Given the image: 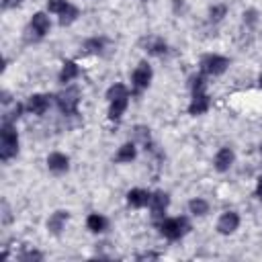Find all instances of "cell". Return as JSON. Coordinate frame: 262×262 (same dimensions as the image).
I'll return each mask as SVG.
<instances>
[{
	"mask_svg": "<svg viewBox=\"0 0 262 262\" xmlns=\"http://www.w3.org/2000/svg\"><path fill=\"white\" fill-rule=\"evenodd\" d=\"M158 227H160V233L170 242H176L190 231V223L186 217H166L160 221Z\"/></svg>",
	"mask_w": 262,
	"mask_h": 262,
	"instance_id": "2",
	"label": "cell"
},
{
	"mask_svg": "<svg viewBox=\"0 0 262 262\" xmlns=\"http://www.w3.org/2000/svg\"><path fill=\"white\" fill-rule=\"evenodd\" d=\"M135 158H137V145H135V141H125L117 149V154H115V162L117 164H129Z\"/></svg>",
	"mask_w": 262,
	"mask_h": 262,
	"instance_id": "17",
	"label": "cell"
},
{
	"mask_svg": "<svg viewBox=\"0 0 262 262\" xmlns=\"http://www.w3.org/2000/svg\"><path fill=\"white\" fill-rule=\"evenodd\" d=\"M225 14H227V6H225V4H213V6L209 8V20H211V23L223 20Z\"/></svg>",
	"mask_w": 262,
	"mask_h": 262,
	"instance_id": "24",
	"label": "cell"
},
{
	"mask_svg": "<svg viewBox=\"0 0 262 262\" xmlns=\"http://www.w3.org/2000/svg\"><path fill=\"white\" fill-rule=\"evenodd\" d=\"M121 96H129V88H127L125 84L117 82V84L108 86V90H106V100H115V98H121Z\"/></svg>",
	"mask_w": 262,
	"mask_h": 262,
	"instance_id": "23",
	"label": "cell"
},
{
	"mask_svg": "<svg viewBox=\"0 0 262 262\" xmlns=\"http://www.w3.org/2000/svg\"><path fill=\"white\" fill-rule=\"evenodd\" d=\"M57 108L61 111V115L74 117L78 115V106H80V88L78 86H66V90H61L55 96Z\"/></svg>",
	"mask_w": 262,
	"mask_h": 262,
	"instance_id": "3",
	"label": "cell"
},
{
	"mask_svg": "<svg viewBox=\"0 0 262 262\" xmlns=\"http://www.w3.org/2000/svg\"><path fill=\"white\" fill-rule=\"evenodd\" d=\"M127 106H129V96H121V98L108 100V119L115 121V123H119L123 119Z\"/></svg>",
	"mask_w": 262,
	"mask_h": 262,
	"instance_id": "16",
	"label": "cell"
},
{
	"mask_svg": "<svg viewBox=\"0 0 262 262\" xmlns=\"http://www.w3.org/2000/svg\"><path fill=\"white\" fill-rule=\"evenodd\" d=\"M260 86H262V76H260Z\"/></svg>",
	"mask_w": 262,
	"mask_h": 262,
	"instance_id": "33",
	"label": "cell"
},
{
	"mask_svg": "<svg viewBox=\"0 0 262 262\" xmlns=\"http://www.w3.org/2000/svg\"><path fill=\"white\" fill-rule=\"evenodd\" d=\"M237 227H239V215L235 211H225L217 219V231L221 235H231Z\"/></svg>",
	"mask_w": 262,
	"mask_h": 262,
	"instance_id": "10",
	"label": "cell"
},
{
	"mask_svg": "<svg viewBox=\"0 0 262 262\" xmlns=\"http://www.w3.org/2000/svg\"><path fill=\"white\" fill-rule=\"evenodd\" d=\"M16 154H18V133H16V127L10 121H2V129H0V160L8 162Z\"/></svg>",
	"mask_w": 262,
	"mask_h": 262,
	"instance_id": "1",
	"label": "cell"
},
{
	"mask_svg": "<svg viewBox=\"0 0 262 262\" xmlns=\"http://www.w3.org/2000/svg\"><path fill=\"white\" fill-rule=\"evenodd\" d=\"M70 221V211H66V209H57V211H53L51 215H49V219H47V231L51 233V235H59L63 229H66V223Z\"/></svg>",
	"mask_w": 262,
	"mask_h": 262,
	"instance_id": "9",
	"label": "cell"
},
{
	"mask_svg": "<svg viewBox=\"0 0 262 262\" xmlns=\"http://www.w3.org/2000/svg\"><path fill=\"white\" fill-rule=\"evenodd\" d=\"M49 29H51V20H49V16H47L45 12H35V14L31 16V20H29V29H27V33L31 35L33 41H39V39H43V37L49 33Z\"/></svg>",
	"mask_w": 262,
	"mask_h": 262,
	"instance_id": "6",
	"label": "cell"
},
{
	"mask_svg": "<svg viewBox=\"0 0 262 262\" xmlns=\"http://www.w3.org/2000/svg\"><path fill=\"white\" fill-rule=\"evenodd\" d=\"M133 135H135V139H139L143 145H147V143H149V129H147V127L137 125V127L133 129Z\"/></svg>",
	"mask_w": 262,
	"mask_h": 262,
	"instance_id": "26",
	"label": "cell"
},
{
	"mask_svg": "<svg viewBox=\"0 0 262 262\" xmlns=\"http://www.w3.org/2000/svg\"><path fill=\"white\" fill-rule=\"evenodd\" d=\"M84 51L86 53H102L104 51V47H106V39L104 37H90V39H86L84 41Z\"/></svg>",
	"mask_w": 262,
	"mask_h": 262,
	"instance_id": "21",
	"label": "cell"
},
{
	"mask_svg": "<svg viewBox=\"0 0 262 262\" xmlns=\"http://www.w3.org/2000/svg\"><path fill=\"white\" fill-rule=\"evenodd\" d=\"M16 4H20V0H2V8H14Z\"/></svg>",
	"mask_w": 262,
	"mask_h": 262,
	"instance_id": "30",
	"label": "cell"
},
{
	"mask_svg": "<svg viewBox=\"0 0 262 262\" xmlns=\"http://www.w3.org/2000/svg\"><path fill=\"white\" fill-rule=\"evenodd\" d=\"M233 162H235V154H233V149L231 147H221L217 154H215V158H213V166H215V170L217 172H227L231 166H233Z\"/></svg>",
	"mask_w": 262,
	"mask_h": 262,
	"instance_id": "11",
	"label": "cell"
},
{
	"mask_svg": "<svg viewBox=\"0 0 262 262\" xmlns=\"http://www.w3.org/2000/svg\"><path fill=\"white\" fill-rule=\"evenodd\" d=\"M209 108H211V98H209L207 90L192 92V98H190V102H188V115L199 117V115H205Z\"/></svg>",
	"mask_w": 262,
	"mask_h": 262,
	"instance_id": "7",
	"label": "cell"
},
{
	"mask_svg": "<svg viewBox=\"0 0 262 262\" xmlns=\"http://www.w3.org/2000/svg\"><path fill=\"white\" fill-rule=\"evenodd\" d=\"M106 227H108V219H106L104 215H100V213H90V215L86 217V229H88V231H92V233H102V231H106Z\"/></svg>",
	"mask_w": 262,
	"mask_h": 262,
	"instance_id": "18",
	"label": "cell"
},
{
	"mask_svg": "<svg viewBox=\"0 0 262 262\" xmlns=\"http://www.w3.org/2000/svg\"><path fill=\"white\" fill-rule=\"evenodd\" d=\"M78 76H80V66H78V61H74V59H66V61L61 63V70H59L57 80H59V84L66 86V84L74 82Z\"/></svg>",
	"mask_w": 262,
	"mask_h": 262,
	"instance_id": "14",
	"label": "cell"
},
{
	"mask_svg": "<svg viewBox=\"0 0 262 262\" xmlns=\"http://www.w3.org/2000/svg\"><path fill=\"white\" fill-rule=\"evenodd\" d=\"M143 45H145V51H147L149 55H164V53H168V43H166L162 37L143 39Z\"/></svg>",
	"mask_w": 262,
	"mask_h": 262,
	"instance_id": "19",
	"label": "cell"
},
{
	"mask_svg": "<svg viewBox=\"0 0 262 262\" xmlns=\"http://www.w3.org/2000/svg\"><path fill=\"white\" fill-rule=\"evenodd\" d=\"M78 16H80V8L74 6V4H70V6L59 14V25H61V27H68V25H72L74 20H78Z\"/></svg>",
	"mask_w": 262,
	"mask_h": 262,
	"instance_id": "22",
	"label": "cell"
},
{
	"mask_svg": "<svg viewBox=\"0 0 262 262\" xmlns=\"http://www.w3.org/2000/svg\"><path fill=\"white\" fill-rule=\"evenodd\" d=\"M260 154H262V145H260Z\"/></svg>",
	"mask_w": 262,
	"mask_h": 262,
	"instance_id": "34",
	"label": "cell"
},
{
	"mask_svg": "<svg viewBox=\"0 0 262 262\" xmlns=\"http://www.w3.org/2000/svg\"><path fill=\"white\" fill-rule=\"evenodd\" d=\"M168 205H170L168 192H164V190L151 192V196H149V209H151V215H154V217H164Z\"/></svg>",
	"mask_w": 262,
	"mask_h": 262,
	"instance_id": "12",
	"label": "cell"
},
{
	"mask_svg": "<svg viewBox=\"0 0 262 262\" xmlns=\"http://www.w3.org/2000/svg\"><path fill=\"white\" fill-rule=\"evenodd\" d=\"M2 102H4V104H8V102H10V94H8L6 90L2 92Z\"/></svg>",
	"mask_w": 262,
	"mask_h": 262,
	"instance_id": "32",
	"label": "cell"
},
{
	"mask_svg": "<svg viewBox=\"0 0 262 262\" xmlns=\"http://www.w3.org/2000/svg\"><path fill=\"white\" fill-rule=\"evenodd\" d=\"M188 213L194 215V217H205V215L209 213V203H207L205 199L194 196V199L188 201Z\"/></svg>",
	"mask_w": 262,
	"mask_h": 262,
	"instance_id": "20",
	"label": "cell"
},
{
	"mask_svg": "<svg viewBox=\"0 0 262 262\" xmlns=\"http://www.w3.org/2000/svg\"><path fill=\"white\" fill-rule=\"evenodd\" d=\"M201 74L205 76H221L229 68V59L219 53H207L201 57Z\"/></svg>",
	"mask_w": 262,
	"mask_h": 262,
	"instance_id": "4",
	"label": "cell"
},
{
	"mask_svg": "<svg viewBox=\"0 0 262 262\" xmlns=\"http://www.w3.org/2000/svg\"><path fill=\"white\" fill-rule=\"evenodd\" d=\"M149 196H151V192H147V190H143V188H131L125 199H127V205H129V207L141 209V207H147V205H149Z\"/></svg>",
	"mask_w": 262,
	"mask_h": 262,
	"instance_id": "15",
	"label": "cell"
},
{
	"mask_svg": "<svg viewBox=\"0 0 262 262\" xmlns=\"http://www.w3.org/2000/svg\"><path fill=\"white\" fill-rule=\"evenodd\" d=\"M256 20H258V12L254 8H250V10L244 12V23L246 25H256Z\"/></svg>",
	"mask_w": 262,
	"mask_h": 262,
	"instance_id": "28",
	"label": "cell"
},
{
	"mask_svg": "<svg viewBox=\"0 0 262 262\" xmlns=\"http://www.w3.org/2000/svg\"><path fill=\"white\" fill-rule=\"evenodd\" d=\"M18 260H23V262L43 260V254H41V252H37V250H25V252H20V254H18Z\"/></svg>",
	"mask_w": 262,
	"mask_h": 262,
	"instance_id": "27",
	"label": "cell"
},
{
	"mask_svg": "<svg viewBox=\"0 0 262 262\" xmlns=\"http://www.w3.org/2000/svg\"><path fill=\"white\" fill-rule=\"evenodd\" d=\"M27 111L29 113H33V115H37V117H41V115H45L47 113V108L51 106V96L49 94H43V92H37V94H31L29 98H27Z\"/></svg>",
	"mask_w": 262,
	"mask_h": 262,
	"instance_id": "8",
	"label": "cell"
},
{
	"mask_svg": "<svg viewBox=\"0 0 262 262\" xmlns=\"http://www.w3.org/2000/svg\"><path fill=\"white\" fill-rule=\"evenodd\" d=\"M158 256H160V254H154V252H145V254H141V256H137V260H145V258L149 260V258H158Z\"/></svg>",
	"mask_w": 262,
	"mask_h": 262,
	"instance_id": "31",
	"label": "cell"
},
{
	"mask_svg": "<svg viewBox=\"0 0 262 262\" xmlns=\"http://www.w3.org/2000/svg\"><path fill=\"white\" fill-rule=\"evenodd\" d=\"M68 6H70L68 0H47V10H49L51 14H57V16H59Z\"/></svg>",
	"mask_w": 262,
	"mask_h": 262,
	"instance_id": "25",
	"label": "cell"
},
{
	"mask_svg": "<svg viewBox=\"0 0 262 262\" xmlns=\"http://www.w3.org/2000/svg\"><path fill=\"white\" fill-rule=\"evenodd\" d=\"M256 196L262 201V174H260L258 180H256Z\"/></svg>",
	"mask_w": 262,
	"mask_h": 262,
	"instance_id": "29",
	"label": "cell"
},
{
	"mask_svg": "<svg viewBox=\"0 0 262 262\" xmlns=\"http://www.w3.org/2000/svg\"><path fill=\"white\" fill-rule=\"evenodd\" d=\"M47 168L53 174H63V172L70 170V158L61 151H51L47 156Z\"/></svg>",
	"mask_w": 262,
	"mask_h": 262,
	"instance_id": "13",
	"label": "cell"
},
{
	"mask_svg": "<svg viewBox=\"0 0 262 262\" xmlns=\"http://www.w3.org/2000/svg\"><path fill=\"white\" fill-rule=\"evenodd\" d=\"M151 78H154V70L147 61H139L137 68L133 70L131 74V86H133V92L135 94H141L149 84H151Z\"/></svg>",
	"mask_w": 262,
	"mask_h": 262,
	"instance_id": "5",
	"label": "cell"
}]
</instances>
